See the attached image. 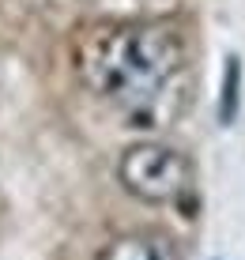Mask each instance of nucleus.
<instances>
[{
	"label": "nucleus",
	"instance_id": "1",
	"mask_svg": "<svg viewBox=\"0 0 245 260\" xmlns=\"http://www.w3.org/2000/svg\"><path fill=\"white\" fill-rule=\"evenodd\" d=\"M185 42L166 23H117L90 30L76 49V72L90 94L121 106L129 124H170L185 91Z\"/></svg>",
	"mask_w": 245,
	"mask_h": 260
},
{
	"label": "nucleus",
	"instance_id": "2",
	"mask_svg": "<svg viewBox=\"0 0 245 260\" xmlns=\"http://www.w3.org/2000/svg\"><path fill=\"white\" fill-rule=\"evenodd\" d=\"M117 177L143 204H177L193 192V162L166 143H132L117 162Z\"/></svg>",
	"mask_w": 245,
	"mask_h": 260
},
{
	"label": "nucleus",
	"instance_id": "3",
	"mask_svg": "<svg viewBox=\"0 0 245 260\" xmlns=\"http://www.w3.org/2000/svg\"><path fill=\"white\" fill-rule=\"evenodd\" d=\"M98 260H181L177 245L170 234L159 230H136V234H121L98 253Z\"/></svg>",
	"mask_w": 245,
	"mask_h": 260
},
{
	"label": "nucleus",
	"instance_id": "4",
	"mask_svg": "<svg viewBox=\"0 0 245 260\" xmlns=\"http://www.w3.org/2000/svg\"><path fill=\"white\" fill-rule=\"evenodd\" d=\"M238 110H241V57H226L219 91V124H234Z\"/></svg>",
	"mask_w": 245,
	"mask_h": 260
}]
</instances>
